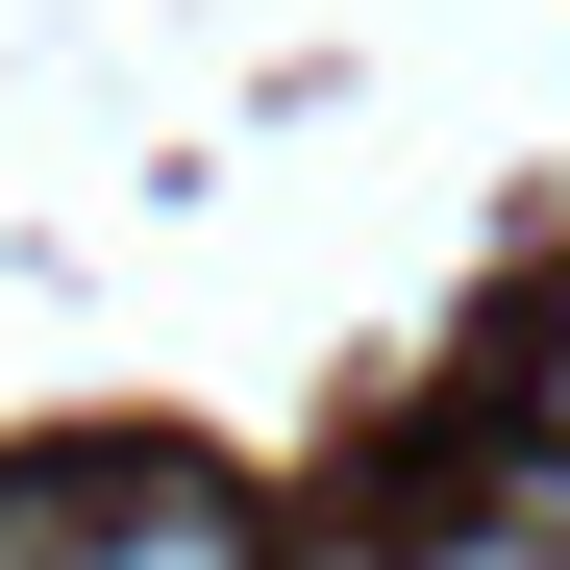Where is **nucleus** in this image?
<instances>
[{
	"mask_svg": "<svg viewBox=\"0 0 570 570\" xmlns=\"http://www.w3.org/2000/svg\"><path fill=\"white\" fill-rule=\"evenodd\" d=\"M0 570H248V521L199 471H50V497H0Z\"/></svg>",
	"mask_w": 570,
	"mask_h": 570,
	"instance_id": "nucleus-1",
	"label": "nucleus"
}]
</instances>
